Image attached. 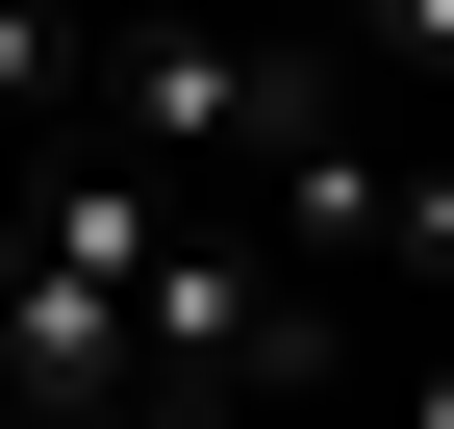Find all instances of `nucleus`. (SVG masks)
<instances>
[{"instance_id":"f257e3e1","label":"nucleus","mask_w":454,"mask_h":429,"mask_svg":"<svg viewBox=\"0 0 454 429\" xmlns=\"http://www.w3.org/2000/svg\"><path fill=\"white\" fill-rule=\"evenodd\" d=\"M328 354V278H278L227 202H177L152 228V278H127V429H227V404H278Z\"/></svg>"},{"instance_id":"f03ea898","label":"nucleus","mask_w":454,"mask_h":429,"mask_svg":"<svg viewBox=\"0 0 454 429\" xmlns=\"http://www.w3.org/2000/svg\"><path fill=\"white\" fill-rule=\"evenodd\" d=\"M303 101H328V51H278V26H101L76 51V127L127 152V177H177V202H227Z\"/></svg>"},{"instance_id":"7ed1b4c3","label":"nucleus","mask_w":454,"mask_h":429,"mask_svg":"<svg viewBox=\"0 0 454 429\" xmlns=\"http://www.w3.org/2000/svg\"><path fill=\"white\" fill-rule=\"evenodd\" d=\"M0 429H127V278L26 253V202H0Z\"/></svg>"},{"instance_id":"20e7f679","label":"nucleus","mask_w":454,"mask_h":429,"mask_svg":"<svg viewBox=\"0 0 454 429\" xmlns=\"http://www.w3.org/2000/svg\"><path fill=\"white\" fill-rule=\"evenodd\" d=\"M76 51H101L76 0H0V127H76Z\"/></svg>"},{"instance_id":"39448f33","label":"nucleus","mask_w":454,"mask_h":429,"mask_svg":"<svg viewBox=\"0 0 454 429\" xmlns=\"http://www.w3.org/2000/svg\"><path fill=\"white\" fill-rule=\"evenodd\" d=\"M379 278H429V303H454V152H404V202H379Z\"/></svg>"},{"instance_id":"423d86ee","label":"nucleus","mask_w":454,"mask_h":429,"mask_svg":"<svg viewBox=\"0 0 454 429\" xmlns=\"http://www.w3.org/2000/svg\"><path fill=\"white\" fill-rule=\"evenodd\" d=\"M328 26H354L379 76H454V0H328Z\"/></svg>"}]
</instances>
